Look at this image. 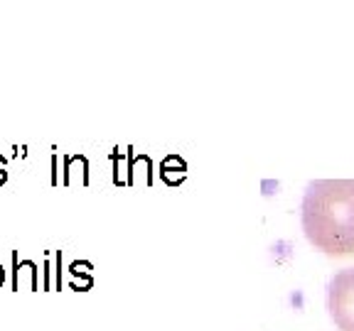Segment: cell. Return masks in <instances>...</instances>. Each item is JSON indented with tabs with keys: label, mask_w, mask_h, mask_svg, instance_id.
<instances>
[{
	"label": "cell",
	"mask_w": 354,
	"mask_h": 331,
	"mask_svg": "<svg viewBox=\"0 0 354 331\" xmlns=\"http://www.w3.org/2000/svg\"><path fill=\"white\" fill-rule=\"evenodd\" d=\"M8 182V160L0 154V187Z\"/></svg>",
	"instance_id": "8"
},
{
	"label": "cell",
	"mask_w": 354,
	"mask_h": 331,
	"mask_svg": "<svg viewBox=\"0 0 354 331\" xmlns=\"http://www.w3.org/2000/svg\"><path fill=\"white\" fill-rule=\"evenodd\" d=\"M64 253L62 250H52V268H55V290L59 292L62 285H64V265H62Z\"/></svg>",
	"instance_id": "5"
},
{
	"label": "cell",
	"mask_w": 354,
	"mask_h": 331,
	"mask_svg": "<svg viewBox=\"0 0 354 331\" xmlns=\"http://www.w3.org/2000/svg\"><path fill=\"white\" fill-rule=\"evenodd\" d=\"M50 170H52V174H50V184L52 187H57V184H59V174H57V152L52 154V160H50Z\"/></svg>",
	"instance_id": "7"
},
{
	"label": "cell",
	"mask_w": 354,
	"mask_h": 331,
	"mask_svg": "<svg viewBox=\"0 0 354 331\" xmlns=\"http://www.w3.org/2000/svg\"><path fill=\"white\" fill-rule=\"evenodd\" d=\"M327 309L339 331H354V268L339 270L330 280Z\"/></svg>",
	"instance_id": "2"
},
{
	"label": "cell",
	"mask_w": 354,
	"mask_h": 331,
	"mask_svg": "<svg viewBox=\"0 0 354 331\" xmlns=\"http://www.w3.org/2000/svg\"><path fill=\"white\" fill-rule=\"evenodd\" d=\"M22 270L30 272V290H32V292H37V290H39V270H37V263H32V260H20L17 250H12V270H10V290H12V292H20Z\"/></svg>",
	"instance_id": "3"
},
{
	"label": "cell",
	"mask_w": 354,
	"mask_h": 331,
	"mask_svg": "<svg viewBox=\"0 0 354 331\" xmlns=\"http://www.w3.org/2000/svg\"><path fill=\"white\" fill-rule=\"evenodd\" d=\"M86 270H91V263H84V260H82V263L77 260V263L69 265V272H72L74 280H79L82 275H86Z\"/></svg>",
	"instance_id": "6"
},
{
	"label": "cell",
	"mask_w": 354,
	"mask_h": 331,
	"mask_svg": "<svg viewBox=\"0 0 354 331\" xmlns=\"http://www.w3.org/2000/svg\"><path fill=\"white\" fill-rule=\"evenodd\" d=\"M303 231L335 258L354 253V179H315L303 194Z\"/></svg>",
	"instance_id": "1"
},
{
	"label": "cell",
	"mask_w": 354,
	"mask_h": 331,
	"mask_svg": "<svg viewBox=\"0 0 354 331\" xmlns=\"http://www.w3.org/2000/svg\"><path fill=\"white\" fill-rule=\"evenodd\" d=\"M79 174V182L86 187L88 184V160L84 154H64V174H62V184L72 187L74 177Z\"/></svg>",
	"instance_id": "4"
},
{
	"label": "cell",
	"mask_w": 354,
	"mask_h": 331,
	"mask_svg": "<svg viewBox=\"0 0 354 331\" xmlns=\"http://www.w3.org/2000/svg\"><path fill=\"white\" fill-rule=\"evenodd\" d=\"M6 277H8V270L3 268V263H0V290H3V285H6Z\"/></svg>",
	"instance_id": "9"
}]
</instances>
